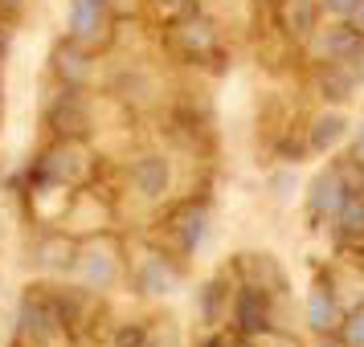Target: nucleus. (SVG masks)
Wrapping results in <instances>:
<instances>
[{
	"mask_svg": "<svg viewBox=\"0 0 364 347\" xmlns=\"http://www.w3.org/2000/svg\"><path fill=\"white\" fill-rule=\"evenodd\" d=\"M9 4H21V0H9Z\"/></svg>",
	"mask_w": 364,
	"mask_h": 347,
	"instance_id": "9",
	"label": "nucleus"
},
{
	"mask_svg": "<svg viewBox=\"0 0 364 347\" xmlns=\"http://www.w3.org/2000/svg\"><path fill=\"white\" fill-rule=\"evenodd\" d=\"M70 25H74V33L78 37L99 33V4H95V0H74V9H70Z\"/></svg>",
	"mask_w": 364,
	"mask_h": 347,
	"instance_id": "2",
	"label": "nucleus"
},
{
	"mask_svg": "<svg viewBox=\"0 0 364 347\" xmlns=\"http://www.w3.org/2000/svg\"><path fill=\"white\" fill-rule=\"evenodd\" d=\"M331 319H336V307H331V298L328 294H315L311 298V323L319 331H328L331 327Z\"/></svg>",
	"mask_w": 364,
	"mask_h": 347,
	"instance_id": "4",
	"label": "nucleus"
},
{
	"mask_svg": "<svg viewBox=\"0 0 364 347\" xmlns=\"http://www.w3.org/2000/svg\"><path fill=\"white\" fill-rule=\"evenodd\" d=\"M242 323H246V331L266 327V314H258V294H242Z\"/></svg>",
	"mask_w": 364,
	"mask_h": 347,
	"instance_id": "5",
	"label": "nucleus"
},
{
	"mask_svg": "<svg viewBox=\"0 0 364 347\" xmlns=\"http://www.w3.org/2000/svg\"><path fill=\"white\" fill-rule=\"evenodd\" d=\"M135 180H139V188H144L148 197H160L164 184H168V164L151 155V160H144V164H135Z\"/></svg>",
	"mask_w": 364,
	"mask_h": 347,
	"instance_id": "1",
	"label": "nucleus"
},
{
	"mask_svg": "<svg viewBox=\"0 0 364 347\" xmlns=\"http://www.w3.org/2000/svg\"><path fill=\"white\" fill-rule=\"evenodd\" d=\"M328 9H352V0H328Z\"/></svg>",
	"mask_w": 364,
	"mask_h": 347,
	"instance_id": "7",
	"label": "nucleus"
},
{
	"mask_svg": "<svg viewBox=\"0 0 364 347\" xmlns=\"http://www.w3.org/2000/svg\"><path fill=\"white\" fill-rule=\"evenodd\" d=\"M356 17H360V33H364V0H360V9H356Z\"/></svg>",
	"mask_w": 364,
	"mask_h": 347,
	"instance_id": "8",
	"label": "nucleus"
},
{
	"mask_svg": "<svg viewBox=\"0 0 364 347\" xmlns=\"http://www.w3.org/2000/svg\"><path fill=\"white\" fill-rule=\"evenodd\" d=\"M344 229H348V233H360V229H364V204H360V200H352V204H348Z\"/></svg>",
	"mask_w": 364,
	"mask_h": 347,
	"instance_id": "6",
	"label": "nucleus"
},
{
	"mask_svg": "<svg viewBox=\"0 0 364 347\" xmlns=\"http://www.w3.org/2000/svg\"><path fill=\"white\" fill-rule=\"evenodd\" d=\"M344 135V119L340 115H323L319 123H315V148H328V143H336Z\"/></svg>",
	"mask_w": 364,
	"mask_h": 347,
	"instance_id": "3",
	"label": "nucleus"
}]
</instances>
